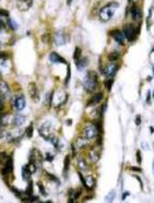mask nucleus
I'll list each match as a JSON object with an SVG mask.
<instances>
[{
    "instance_id": "obj_27",
    "label": "nucleus",
    "mask_w": 154,
    "mask_h": 203,
    "mask_svg": "<svg viewBox=\"0 0 154 203\" xmlns=\"http://www.w3.org/2000/svg\"><path fill=\"white\" fill-rule=\"evenodd\" d=\"M114 84V79L113 78H107V80L104 81V85L106 86V89H107V91H111L112 90V85Z\"/></svg>"
},
{
    "instance_id": "obj_25",
    "label": "nucleus",
    "mask_w": 154,
    "mask_h": 203,
    "mask_svg": "<svg viewBox=\"0 0 154 203\" xmlns=\"http://www.w3.org/2000/svg\"><path fill=\"white\" fill-rule=\"evenodd\" d=\"M7 25H8V27H9L11 31H15V30L18 29L16 23L12 20V19H10V18H8V20H7Z\"/></svg>"
},
{
    "instance_id": "obj_43",
    "label": "nucleus",
    "mask_w": 154,
    "mask_h": 203,
    "mask_svg": "<svg viewBox=\"0 0 154 203\" xmlns=\"http://www.w3.org/2000/svg\"><path fill=\"white\" fill-rule=\"evenodd\" d=\"M67 123L68 125H71V123H72V120H67Z\"/></svg>"
},
{
    "instance_id": "obj_40",
    "label": "nucleus",
    "mask_w": 154,
    "mask_h": 203,
    "mask_svg": "<svg viewBox=\"0 0 154 203\" xmlns=\"http://www.w3.org/2000/svg\"><path fill=\"white\" fill-rule=\"evenodd\" d=\"M128 196H129V192H125V193L122 194V197H121V200H125V199L127 198Z\"/></svg>"
},
{
    "instance_id": "obj_20",
    "label": "nucleus",
    "mask_w": 154,
    "mask_h": 203,
    "mask_svg": "<svg viewBox=\"0 0 154 203\" xmlns=\"http://www.w3.org/2000/svg\"><path fill=\"white\" fill-rule=\"evenodd\" d=\"M131 18L133 19V21H137V22L141 18V10L134 4L131 7Z\"/></svg>"
},
{
    "instance_id": "obj_8",
    "label": "nucleus",
    "mask_w": 154,
    "mask_h": 203,
    "mask_svg": "<svg viewBox=\"0 0 154 203\" xmlns=\"http://www.w3.org/2000/svg\"><path fill=\"white\" fill-rule=\"evenodd\" d=\"M119 70V65L115 64V62H111V64L106 65L103 69V74L106 78H114L116 73Z\"/></svg>"
},
{
    "instance_id": "obj_22",
    "label": "nucleus",
    "mask_w": 154,
    "mask_h": 203,
    "mask_svg": "<svg viewBox=\"0 0 154 203\" xmlns=\"http://www.w3.org/2000/svg\"><path fill=\"white\" fill-rule=\"evenodd\" d=\"M77 68H78L79 70H83L85 67L87 66V58H85V57H81L79 60H77Z\"/></svg>"
},
{
    "instance_id": "obj_9",
    "label": "nucleus",
    "mask_w": 154,
    "mask_h": 203,
    "mask_svg": "<svg viewBox=\"0 0 154 203\" xmlns=\"http://www.w3.org/2000/svg\"><path fill=\"white\" fill-rule=\"evenodd\" d=\"M122 33L123 35H125V37L127 38L128 40H134L136 39V36L137 34H138V31H136L134 30V27L131 25V24H126L125 26H123L122 29Z\"/></svg>"
},
{
    "instance_id": "obj_31",
    "label": "nucleus",
    "mask_w": 154,
    "mask_h": 203,
    "mask_svg": "<svg viewBox=\"0 0 154 203\" xmlns=\"http://www.w3.org/2000/svg\"><path fill=\"white\" fill-rule=\"evenodd\" d=\"M37 187H38V190H39L40 194H43V196H46V190H45V188L43 187L42 182H37Z\"/></svg>"
},
{
    "instance_id": "obj_24",
    "label": "nucleus",
    "mask_w": 154,
    "mask_h": 203,
    "mask_svg": "<svg viewBox=\"0 0 154 203\" xmlns=\"http://www.w3.org/2000/svg\"><path fill=\"white\" fill-rule=\"evenodd\" d=\"M70 155H67L65 157V163H64V174L65 176H67V172L69 170V165H70Z\"/></svg>"
},
{
    "instance_id": "obj_34",
    "label": "nucleus",
    "mask_w": 154,
    "mask_h": 203,
    "mask_svg": "<svg viewBox=\"0 0 154 203\" xmlns=\"http://www.w3.org/2000/svg\"><path fill=\"white\" fill-rule=\"evenodd\" d=\"M70 76H71V69H70L69 66H68V68H67V78H66V84L69 83V79H70Z\"/></svg>"
},
{
    "instance_id": "obj_21",
    "label": "nucleus",
    "mask_w": 154,
    "mask_h": 203,
    "mask_svg": "<svg viewBox=\"0 0 154 203\" xmlns=\"http://www.w3.org/2000/svg\"><path fill=\"white\" fill-rule=\"evenodd\" d=\"M31 175H32V172H31V170H30L29 166L24 165L23 167H22V178H23V180L29 181V180L31 179Z\"/></svg>"
},
{
    "instance_id": "obj_6",
    "label": "nucleus",
    "mask_w": 154,
    "mask_h": 203,
    "mask_svg": "<svg viewBox=\"0 0 154 203\" xmlns=\"http://www.w3.org/2000/svg\"><path fill=\"white\" fill-rule=\"evenodd\" d=\"M53 40H54V43H55V45L56 46H62V45H66V44L69 42L70 38H69V36H68V34L66 32L57 31L53 36Z\"/></svg>"
},
{
    "instance_id": "obj_11",
    "label": "nucleus",
    "mask_w": 154,
    "mask_h": 203,
    "mask_svg": "<svg viewBox=\"0 0 154 203\" xmlns=\"http://www.w3.org/2000/svg\"><path fill=\"white\" fill-rule=\"evenodd\" d=\"M27 90H29V94L33 101L34 102L39 101V92H38L37 85L35 82H30L29 86H27Z\"/></svg>"
},
{
    "instance_id": "obj_35",
    "label": "nucleus",
    "mask_w": 154,
    "mask_h": 203,
    "mask_svg": "<svg viewBox=\"0 0 154 203\" xmlns=\"http://www.w3.org/2000/svg\"><path fill=\"white\" fill-rule=\"evenodd\" d=\"M45 161H47V162H53V160H54V155H51L50 153H46L45 154Z\"/></svg>"
},
{
    "instance_id": "obj_38",
    "label": "nucleus",
    "mask_w": 154,
    "mask_h": 203,
    "mask_svg": "<svg viewBox=\"0 0 154 203\" xmlns=\"http://www.w3.org/2000/svg\"><path fill=\"white\" fill-rule=\"evenodd\" d=\"M42 40H43L44 43H48V42H49L48 35H43V36H42Z\"/></svg>"
},
{
    "instance_id": "obj_14",
    "label": "nucleus",
    "mask_w": 154,
    "mask_h": 203,
    "mask_svg": "<svg viewBox=\"0 0 154 203\" xmlns=\"http://www.w3.org/2000/svg\"><path fill=\"white\" fill-rule=\"evenodd\" d=\"M49 60H50V62H53V64H67V60H66L64 57H61L59 54L55 53V51H51L50 54H49Z\"/></svg>"
},
{
    "instance_id": "obj_44",
    "label": "nucleus",
    "mask_w": 154,
    "mask_h": 203,
    "mask_svg": "<svg viewBox=\"0 0 154 203\" xmlns=\"http://www.w3.org/2000/svg\"><path fill=\"white\" fill-rule=\"evenodd\" d=\"M152 167H153V175H154V161H153V164H152Z\"/></svg>"
},
{
    "instance_id": "obj_33",
    "label": "nucleus",
    "mask_w": 154,
    "mask_h": 203,
    "mask_svg": "<svg viewBox=\"0 0 154 203\" xmlns=\"http://www.w3.org/2000/svg\"><path fill=\"white\" fill-rule=\"evenodd\" d=\"M9 18V12H8L7 10H4V9H0V18Z\"/></svg>"
},
{
    "instance_id": "obj_13",
    "label": "nucleus",
    "mask_w": 154,
    "mask_h": 203,
    "mask_svg": "<svg viewBox=\"0 0 154 203\" xmlns=\"http://www.w3.org/2000/svg\"><path fill=\"white\" fill-rule=\"evenodd\" d=\"M32 4H33V0H16V7L22 12L29 10L32 7Z\"/></svg>"
},
{
    "instance_id": "obj_30",
    "label": "nucleus",
    "mask_w": 154,
    "mask_h": 203,
    "mask_svg": "<svg viewBox=\"0 0 154 203\" xmlns=\"http://www.w3.org/2000/svg\"><path fill=\"white\" fill-rule=\"evenodd\" d=\"M45 175H46V176L48 177V179H49V180H51V181H54V182H57V183L59 182L58 178H57L56 176H54V175L49 174V172H47V171H45Z\"/></svg>"
},
{
    "instance_id": "obj_18",
    "label": "nucleus",
    "mask_w": 154,
    "mask_h": 203,
    "mask_svg": "<svg viewBox=\"0 0 154 203\" xmlns=\"http://www.w3.org/2000/svg\"><path fill=\"white\" fill-rule=\"evenodd\" d=\"M100 158H101V153H100V151H97V150H91L90 152H89V160L91 161V163H97L98 161H100Z\"/></svg>"
},
{
    "instance_id": "obj_5",
    "label": "nucleus",
    "mask_w": 154,
    "mask_h": 203,
    "mask_svg": "<svg viewBox=\"0 0 154 203\" xmlns=\"http://www.w3.org/2000/svg\"><path fill=\"white\" fill-rule=\"evenodd\" d=\"M50 130H51V122L50 121H44L42 125L39 126V128H38V133H39V135L45 139L46 141H49V140L54 136V134H51Z\"/></svg>"
},
{
    "instance_id": "obj_41",
    "label": "nucleus",
    "mask_w": 154,
    "mask_h": 203,
    "mask_svg": "<svg viewBox=\"0 0 154 203\" xmlns=\"http://www.w3.org/2000/svg\"><path fill=\"white\" fill-rule=\"evenodd\" d=\"M150 100H151V94H150V92H149V93H148V96H147V101L150 102Z\"/></svg>"
},
{
    "instance_id": "obj_12",
    "label": "nucleus",
    "mask_w": 154,
    "mask_h": 203,
    "mask_svg": "<svg viewBox=\"0 0 154 203\" xmlns=\"http://www.w3.org/2000/svg\"><path fill=\"white\" fill-rule=\"evenodd\" d=\"M111 36L114 38L119 45H123V44H125L126 37H125V35H123V33L121 31H119V30H114V31H112Z\"/></svg>"
},
{
    "instance_id": "obj_7",
    "label": "nucleus",
    "mask_w": 154,
    "mask_h": 203,
    "mask_svg": "<svg viewBox=\"0 0 154 203\" xmlns=\"http://www.w3.org/2000/svg\"><path fill=\"white\" fill-rule=\"evenodd\" d=\"M25 105H26V102H25V97H24L23 94L16 95L12 100V107L16 112H21L25 108Z\"/></svg>"
},
{
    "instance_id": "obj_36",
    "label": "nucleus",
    "mask_w": 154,
    "mask_h": 203,
    "mask_svg": "<svg viewBox=\"0 0 154 203\" xmlns=\"http://www.w3.org/2000/svg\"><path fill=\"white\" fill-rule=\"evenodd\" d=\"M141 153H140V151H137V162H138V164H141Z\"/></svg>"
},
{
    "instance_id": "obj_23",
    "label": "nucleus",
    "mask_w": 154,
    "mask_h": 203,
    "mask_svg": "<svg viewBox=\"0 0 154 203\" xmlns=\"http://www.w3.org/2000/svg\"><path fill=\"white\" fill-rule=\"evenodd\" d=\"M78 166H79L80 171H86L87 169H89V167H87V163H86V161H85L84 158H79L78 160Z\"/></svg>"
},
{
    "instance_id": "obj_10",
    "label": "nucleus",
    "mask_w": 154,
    "mask_h": 203,
    "mask_svg": "<svg viewBox=\"0 0 154 203\" xmlns=\"http://www.w3.org/2000/svg\"><path fill=\"white\" fill-rule=\"evenodd\" d=\"M0 96L4 98V101L11 98V89L9 84L3 80H0Z\"/></svg>"
},
{
    "instance_id": "obj_29",
    "label": "nucleus",
    "mask_w": 154,
    "mask_h": 203,
    "mask_svg": "<svg viewBox=\"0 0 154 203\" xmlns=\"http://www.w3.org/2000/svg\"><path fill=\"white\" fill-rule=\"evenodd\" d=\"M81 55H82V50H81V48L80 47H76V49H75V54H73V59L76 60H79L80 58H81Z\"/></svg>"
},
{
    "instance_id": "obj_26",
    "label": "nucleus",
    "mask_w": 154,
    "mask_h": 203,
    "mask_svg": "<svg viewBox=\"0 0 154 203\" xmlns=\"http://www.w3.org/2000/svg\"><path fill=\"white\" fill-rule=\"evenodd\" d=\"M33 132H34V126H33V123H31V125L29 126L26 129H25V135H26V138H32L33 136Z\"/></svg>"
},
{
    "instance_id": "obj_1",
    "label": "nucleus",
    "mask_w": 154,
    "mask_h": 203,
    "mask_svg": "<svg viewBox=\"0 0 154 203\" xmlns=\"http://www.w3.org/2000/svg\"><path fill=\"white\" fill-rule=\"evenodd\" d=\"M119 3L116 1H113L107 3L106 5H104L103 8L100 10L98 12V16H100L102 22H108L111 19L113 18V15L115 14V11L118 9Z\"/></svg>"
},
{
    "instance_id": "obj_39",
    "label": "nucleus",
    "mask_w": 154,
    "mask_h": 203,
    "mask_svg": "<svg viewBox=\"0 0 154 203\" xmlns=\"http://www.w3.org/2000/svg\"><path fill=\"white\" fill-rule=\"evenodd\" d=\"M130 169H131V170H133V171H141V168H139V167H133V166H131Z\"/></svg>"
},
{
    "instance_id": "obj_19",
    "label": "nucleus",
    "mask_w": 154,
    "mask_h": 203,
    "mask_svg": "<svg viewBox=\"0 0 154 203\" xmlns=\"http://www.w3.org/2000/svg\"><path fill=\"white\" fill-rule=\"evenodd\" d=\"M84 178H85V183H84L83 187L86 189V190H92V189L95 187V183H96L94 177L87 176V177H84Z\"/></svg>"
},
{
    "instance_id": "obj_4",
    "label": "nucleus",
    "mask_w": 154,
    "mask_h": 203,
    "mask_svg": "<svg viewBox=\"0 0 154 203\" xmlns=\"http://www.w3.org/2000/svg\"><path fill=\"white\" fill-rule=\"evenodd\" d=\"M0 172H1L2 177L4 179L9 178L12 176L13 174V158H12V155H9L7 157L3 163H1V168H0Z\"/></svg>"
},
{
    "instance_id": "obj_32",
    "label": "nucleus",
    "mask_w": 154,
    "mask_h": 203,
    "mask_svg": "<svg viewBox=\"0 0 154 203\" xmlns=\"http://www.w3.org/2000/svg\"><path fill=\"white\" fill-rule=\"evenodd\" d=\"M115 198V191L114 190H112L111 192L108 193V196L106 197V201H108V202H112L113 201V199Z\"/></svg>"
},
{
    "instance_id": "obj_3",
    "label": "nucleus",
    "mask_w": 154,
    "mask_h": 203,
    "mask_svg": "<svg viewBox=\"0 0 154 203\" xmlns=\"http://www.w3.org/2000/svg\"><path fill=\"white\" fill-rule=\"evenodd\" d=\"M81 135L84 136V138L92 140L97 138L98 135H101V132L98 131L97 127H96L95 123H87L86 126H84L83 129L81 131Z\"/></svg>"
},
{
    "instance_id": "obj_42",
    "label": "nucleus",
    "mask_w": 154,
    "mask_h": 203,
    "mask_svg": "<svg viewBox=\"0 0 154 203\" xmlns=\"http://www.w3.org/2000/svg\"><path fill=\"white\" fill-rule=\"evenodd\" d=\"M66 1H67V4H68V5H70L71 3H72V0H66Z\"/></svg>"
},
{
    "instance_id": "obj_15",
    "label": "nucleus",
    "mask_w": 154,
    "mask_h": 203,
    "mask_svg": "<svg viewBox=\"0 0 154 203\" xmlns=\"http://www.w3.org/2000/svg\"><path fill=\"white\" fill-rule=\"evenodd\" d=\"M25 120H26V117L23 116V115H20L18 112L14 117H12V123H11V125H12L13 127H15V128L21 127V126L25 122Z\"/></svg>"
},
{
    "instance_id": "obj_45",
    "label": "nucleus",
    "mask_w": 154,
    "mask_h": 203,
    "mask_svg": "<svg viewBox=\"0 0 154 203\" xmlns=\"http://www.w3.org/2000/svg\"><path fill=\"white\" fill-rule=\"evenodd\" d=\"M2 29H3V27H1V26H0V32H1V30H2Z\"/></svg>"
},
{
    "instance_id": "obj_37",
    "label": "nucleus",
    "mask_w": 154,
    "mask_h": 203,
    "mask_svg": "<svg viewBox=\"0 0 154 203\" xmlns=\"http://www.w3.org/2000/svg\"><path fill=\"white\" fill-rule=\"evenodd\" d=\"M140 123H141V117H140V115H138V116L136 117V125L140 126Z\"/></svg>"
},
{
    "instance_id": "obj_16",
    "label": "nucleus",
    "mask_w": 154,
    "mask_h": 203,
    "mask_svg": "<svg viewBox=\"0 0 154 203\" xmlns=\"http://www.w3.org/2000/svg\"><path fill=\"white\" fill-rule=\"evenodd\" d=\"M103 97H104V94H103L102 92L95 93V94L93 95L92 97H91V100L89 101V103H87V106H92V105H96V104H98L102 100H103Z\"/></svg>"
},
{
    "instance_id": "obj_2",
    "label": "nucleus",
    "mask_w": 154,
    "mask_h": 203,
    "mask_svg": "<svg viewBox=\"0 0 154 203\" xmlns=\"http://www.w3.org/2000/svg\"><path fill=\"white\" fill-rule=\"evenodd\" d=\"M98 86V78L97 74L93 71H89L87 74L84 76L83 79V87L86 92H93L96 90V87Z\"/></svg>"
},
{
    "instance_id": "obj_28",
    "label": "nucleus",
    "mask_w": 154,
    "mask_h": 203,
    "mask_svg": "<svg viewBox=\"0 0 154 203\" xmlns=\"http://www.w3.org/2000/svg\"><path fill=\"white\" fill-rule=\"evenodd\" d=\"M108 59H109V61H112V62L117 61V60L119 59V54L116 53V51H114V53H111V54L108 55Z\"/></svg>"
},
{
    "instance_id": "obj_17",
    "label": "nucleus",
    "mask_w": 154,
    "mask_h": 203,
    "mask_svg": "<svg viewBox=\"0 0 154 203\" xmlns=\"http://www.w3.org/2000/svg\"><path fill=\"white\" fill-rule=\"evenodd\" d=\"M89 141H90L89 139H86V138H84V136L81 135V136H79V138L77 139L76 145H77V147H78L79 150H83V149H85V147L89 146Z\"/></svg>"
}]
</instances>
